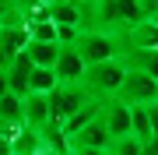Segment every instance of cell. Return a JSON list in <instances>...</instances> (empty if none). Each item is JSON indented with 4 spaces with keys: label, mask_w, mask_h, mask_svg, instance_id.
<instances>
[{
    "label": "cell",
    "mask_w": 158,
    "mask_h": 155,
    "mask_svg": "<svg viewBox=\"0 0 158 155\" xmlns=\"http://www.w3.org/2000/svg\"><path fill=\"white\" fill-rule=\"evenodd\" d=\"M77 7H81V28H95V32L123 35L137 21H144L137 0H77Z\"/></svg>",
    "instance_id": "obj_1"
},
{
    "label": "cell",
    "mask_w": 158,
    "mask_h": 155,
    "mask_svg": "<svg viewBox=\"0 0 158 155\" xmlns=\"http://www.w3.org/2000/svg\"><path fill=\"white\" fill-rule=\"evenodd\" d=\"M123 57L116 60H106V63H95V67H85V74H81V88H85L88 99H95V102H109V99H116L119 85H123Z\"/></svg>",
    "instance_id": "obj_2"
},
{
    "label": "cell",
    "mask_w": 158,
    "mask_h": 155,
    "mask_svg": "<svg viewBox=\"0 0 158 155\" xmlns=\"http://www.w3.org/2000/svg\"><path fill=\"white\" fill-rule=\"evenodd\" d=\"M70 50L81 57V63H85V67H95V63H106V60L123 57V39H119V35H113V32L81 28Z\"/></svg>",
    "instance_id": "obj_3"
},
{
    "label": "cell",
    "mask_w": 158,
    "mask_h": 155,
    "mask_svg": "<svg viewBox=\"0 0 158 155\" xmlns=\"http://www.w3.org/2000/svg\"><path fill=\"white\" fill-rule=\"evenodd\" d=\"M116 99L127 102V106H155V102H158V81L137 74V71H127Z\"/></svg>",
    "instance_id": "obj_4"
},
{
    "label": "cell",
    "mask_w": 158,
    "mask_h": 155,
    "mask_svg": "<svg viewBox=\"0 0 158 155\" xmlns=\"http://www.w3.org/2000/svg\"><path fill=\"white\" fill-rule=\"evenodd\" d=\"M46 102H49L53 123H63L67 116H74L81 106L88 102V95H85V88H81V85H56L49 95H46Z\"/></svg>",
    "instance_id": "obj_5"
},
{
    "label": "cell",
    "mask_w": 158,
    "mask_h": 155,
    "mask_svg": "<svg viewBox=\"0 0 158 155\" xmlns=\"http://www.w3.org/2000/svg\"><path fill=\"white\" fill-rule=\"evenodd\" d=\"M119 39H123V53H151V50H158V25L144 18Z\"/></svg>",
    "instance_id": "obj_6"
},
{
    "label": "cell",
    "mask_w": 158,
    "mask_h": 155,
    "mask_svg": "<svg viewBox=\"0 0 158 155\" xmlns=\"http://www.w3.org/2000/svg\"><path fill=\"white\" fill-rule=\"evenodd\" d=\"M98 120L106 123L109 138H119V134H130V106L119 102V99H109V102L98 106Z\"/></svg>",
    "instance_id": "obj_7"
},
{
    "label": "cell",
    "mask_w": 158,
    "mask_h": 155,
    "mask_svg": "<svg viewBox=\"0 0 158 155\" xmlns=\"http://www.w3.org/2000/svg\"><path fill=\"white\" fill-rule=\"evenodd\" d=\"M81 74H85L81 57L70 46H60V57H56V63H53V78H56V85H81Z\"/></svg>",
    "instance_id": "obj_8"
},
{
    "label": "cell",
    "mask_w": 158,
    "mask_h": 155,
    "mask_svg": "<svg viewBox=\"0 0 158 155\" xmlns=\"http://www.w3.org/2000/svg\"><path fill=\"white\" fill-rule=\"evenodd\" d=\"M25 46H28L25 25H0V71H4L18 53H25Z\"/></svg>",
    "instance_id": "obj_9"
},
{
    "label": "cell",
    "mask_w": 158,
    "mask_h": 155,
    "mask_svg": "<svg viewBox=\"0 0 158 155\" xmlns=\"http://www.w3.org/2000/svg\"><path fill=\"white\" fill-rule=\"evenodd\" d=\"M28 74H32V60L25 57V53H18V57L4 67V78H7V92L25 99L28 95Z\"/></svg>",
    "instance_id": "obj_10"
},
{
    "label": "cell",
    "mask_w": 158,
    "mask_h": 155,
    "mask_svg": "<svg viewBox=\"0 0 158 155\" xmlns=\"http://www.w3.org/2000/svg\"><path fill=\"white\" fill-rule=\"evenodd\" d=\"M49 120H53V116H49L46 95H25L21 99V123L28 127V131H42Z\"/></svg>",
    "instance_id": "obj_11"
},
{
    "label": "cell",
    "mask_w": 158,
    "mask_h": 155,
    "mask_svg": "<svg viewBox=\"0 0 158 155\" xmlns=\"http://www.w3.org/2000/svg\"><path fill=\"white\" fill-rule=\"evenodd\" d=\"M21 127H25V123H21V99L11 95V92L0 95V138L11 141Z\"/></svg>",
    "instance_id": "obj_12"
},
{
    "label": "cell",
    "mask_w": 158,
    "mask_h": 155,
    "mask_svg": "<svg viewBox=\"0 0 158 155\" xmlns=\"http://www.w3.org/2000/svg\"><path fill=\"white\" fill-rule=\"evenodd\" d=\"M106 144H109V131H106V123L95 116L91 123H85V127L67 141V148H106Z\"/></svg>",
    "instance_id": "obj_13"
},
{
    "label": "cell",
    "mask_w": 158,
    "mask_h": 155,
    "mask_svg": "<svg viewBox=\"0 0 158 155\" xmlns=\"http://www.w3.org/2000/svg\"><path fill=\"white\" fill-rule=\"evenodd\" d=\"M49 21L56 28H81V7L77 0H60L49 7Z\"/></svg>",
    "instance_id": "obj_14"
},
{
    "label": "cell",
    "mask_w": 158,
    "mask_h": 155,
    "mask_svg": "<svg viewBox=\"0 0 158 155\" xmlns=\"http://www.w3.org/2000/svg\"><path fill=\"white\" fill-rule=\"evenodd\" d=\"M123 67L158 81V50H151V53H123Z\"/></svg>",
    "instance_id": "obj_15"
},
{
    "label": "cell",
    "mask_w": 158,
    "mask_h": 155,
    "mask_svg": "<svg viewBox=\"0 0 158 155\" xmlns=\"http://www.w3.org/2000/svg\"><path fill=\"white\" fill-rule=\"evenodd\" d=\"M25 57L32 60V67H49L53 71V63L60 57V46L56 42H28L25 46Z\"/></svg>",
    "instance_id": "obj_16"
},
{
    "label": "cell",
    "mask_w": 158,
    "mask_h": 155,
    "mask_svg": "<svg viewBox=\"0 0 158 155\" xmlns=\"http://www.w3.org/2000/svg\"><path fill=\"white\" fill-rule=\"evenodd\" d=\"M39 152H42V138H39V131L21 127V131L11 138V155H39Z\"/></svg>",
    "instance_id": "obj_17"
},
{
    "label": "cell",
    "mask_w": 158,
    "mask_h": 155,
    "mask_svg": "<svg viewBox=\"0 0 158 155\" xmlns=\"http://www.w3.org/2000/svg\"><path fill=\"white\" fill-rule=\"evenodd\" d=\"M56 88V78H53L49 67H32L28 74V95H49Z\"/></svg>",
    "instance_id": "obj_18"
},
{
    "label": "cell",
    "mask_w": 158,
    "mask_h": 155,
    "mask_svg": "<svg viewBox=\"0 0 158 155\" xmlns=\"http://www.w3.org/2000/svg\"><path fill=\"white\" fill-rule=\"evenodd\" d=\"M106 155H141V141L134 134H119V138H109Z\"/></svg>",
    "instance_id": "obj_19"
},
{
    "label": "cell",
    "mask_w": 158,
    "mask_h": 155,
    "mask_svg": "<svg viewBox=\"0 0 158 155\" xmlns=\"http://www.w3.org/2000/svg\"><path fill=\"white\" fill-rule=\"evenodd\" d=\"M148 127H151V138H158V102L148 106Z\"/></svg>",
    "instance_id": "obj_20"
},
{
    "label": "cell",
    "mask_w": 158,
    "mask_h": 155,
    "mask_svg": "<svg viewBox=\"0 0 158 155\" xmlns=\"http://www.w3.org/2000/svg\"><path fill=\"white\" fill-rule=\"evenodd\" d=\"M141 155H158V138H148V141H141Z\"/></svg>",
    "instance_id": "obj_21"
},
{
    "label": "cell",
    "mask_w": 158,
    "mask_h": 155,
    "mask_svg": "<svg viewBox=\"0 0 158 155\" xmlns=\"http://www.w3.org/2000/svg\"><path fill=\"white\" fill-rule=\"evenodd\" d=\"M0 155H11V141L7 138H0Z\"/></svg>",
    "instance_id": "obj_22"
},
{
    "label": "cell",
    "mask_w": 158,
    "mask_h": 155,
    "mask_svg": "<svg viewBox=\"0 0 158 155\" xmlns=\"http://www.w3.org/2000/svg\"><path fill=\"white\" fill-rule=\"evenodd\" d=\"M0 95H7V78H4V71H0Z\"/></svg>",
    "instance_id": "obj_23"
},
{
    "label": "cell",
    "mask_w": 158,
    "mask_h": 155,
    "mask_svg": "<svg viewBox=\"0 0 158 155\" xmlns=\"http://www.w3.org/2000/svg\"><path fill=\"white\" fill-rule=\"evenodd\" d=\"M39 4H46V7H53V4H60V0H39Z\"/></svg>",
    "instance_id": "obj_24"
},
{
    "label": "cell",
    "mask_w": 158,
    "mask_h": 155,
    "mask_svg": "<svg viewBox=\"0 0 158 155\" xmlns=\"http://www.w3.org/2000/svg\"><path fill=\"white\" fill-rule=\"evenodd\" d=\"M148 21H155V25H158V18H148Z\"/></svg>",
    "instance_id": "obj_25"
}]
</instances>
